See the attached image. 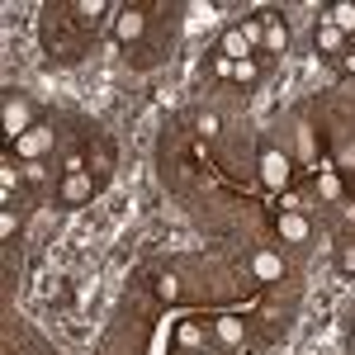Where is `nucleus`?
I'll use <instances>...</instances> for the list:
<instances>
[{
	"label": "nucleus",
	"instance_id": "f257e3e1",
	"mask_svg": "<svg viewBox=\"0 0 355 355\" xmlns=\"http://www.w3.org/2000/svg\"><path fill=\"white\" fill-rule=\"evenodd\" d=\"M261 180H266L270 190H284V185H289V157H284L279 147H261Z\"/></svg>",
	"mask_w": 355,
	"mask_h": 355
},
{
	"label": "nucleus",
	"instance_id": "f03ea898",
	"mask_svg": "<svg viewBox=\"0 0 355 355\" xmlns=\"http://www.w3.org/2000/svg\"><path fill=\"white\" fill-rule=\"evenodd\" d=\"M48 147H53V128H38V123H33V128H28V133L19 137V142H15V157L33 162V157H43Z\"/></svg>",
	"mask_w": 355,
	"mask_h": 355
},
{
	"label": "nucleus",
	"instance_id": "7ed1b4c3",
	"mask_svg": "<svg viewBox=\"0 0 355 355\" xmlns=\"http://www.w3.org/2000/svg\"><path fill=\"white\" fill-rule=\"evenodd\" d=\"M28 119H33L28 100H5V128H10V137H15V142H19V137H24L28 128H33Z\"/></svg>",
	"mask_w": 355,
	"mask_h": 355
},
{
	"label": "nucleus",
	"instance_id": "20e7f679",
	"mask_svg": "<svg viewBox=\"0 0 355 355\" xmlns=\"http://www.w3.org/2000/svg\"><path fill=\"white\" fill-rule=\"evenodd\" d=\"M90 194H95V180H90L85 171H71V175L62 180V199H67V204H85Z\"/></svg>",
	"mask_w": 355,
	"mask_h": 355
},
{
	"label": "nucleus",
	"instance_id": "39448f33",
	"mask_svg": "<svg viewBox=\"0 0 355 355\" xmlns=\"http://www.w3.org/2000/svg\"><path fill=\"white\" fill-rule=\"evenodd\" d=\"M114 33L123 38V43H133L147 33V19H142V10H119V19H114Z\"/></svg>",
	"mask_w": 355,
	"mask_h": 355
},
{
	"label": "nucleus",
	"instance_id": "423d86ee",
	"mask_svg": "<svg viewBox=\"0 0 355 355\" xmlns=\"http://www.w3.org/2000/svg\"><path fill=\"white\" fill-rule=\"evenodd\" d=\"M251 275H256L261 284H275V279L284 275V261H279L275 251H256V261H251Z\"/></svg>",
	"mask_w": 355,
	"mask_h": 355
},
{
	"label": "nucleus",
	"instance_id": "0eeeda50",
	"mask_svg": "<svg viewBox=\"0 0 355 355\" xmlns=\"http://www.w3.org/2000/svg\"><path fill=\"white\" fill-rule=\"evenodd\" d=\"M341 43H346V33L336 24H327V19H318V28H313V48L318 53H341Z\"/></svg>",
	"mask_w": 355,
	"mask_h": 355
},
{
	"label": "nucleus",
	"instance_id": "6e6552de",
	"mask_svg": "<svg viewBox=\"0 0 355 355\" xmlns=\"http://www.w3.org/2000/svg\"><path fill=\"white\" fill-rule=\"evenodd\" d=\"M251 53H256V48L242 38V28H227V33H223V53L218 57H227V62H246Z\"/></svg>",
	"mask_w": 355,
	"mask_h": 355
},
{
	"label": "nucleus",
	"instance_id": "1a4fd4ad",
	"mask_svg": "<svg viewBox=\"0 0 355 355\" xmlns=\"http://www.w3.org/2000/svg\"><path fill=\"white\" fill-rule=\"evenodd\" d=\"M275 227H279L284 242H303V237H308V218H303V214H279Z\"/></svg>",
	"mask_w": 355,
	"mask_h": 355
},
{
	"label": "nucleus",
	"instance_id": "9d476101",
	"mask_svg": "<svg viewBox=\"0 0 355 355\" xmlns=\"http://www.w3.org/2000/svg\"><path fill=\"white\" fill-rule=\"evenodd\" d=\"M322 19H327V24H336L341 33H355V5H351V0H336Z\"/></svg>",
	"mask_w": 355,
	"mask_h": 355
},
{
	"label": "nucleus",
	"instance_id": "9b49d317",
	"mask_svg": "<svg viewBox=\"0 0 355 355\" xmlns=\"http://www.w3.org/2000/svg\"><path fill=\"white\" fill-rule=\"evenodd\" d=\"M261 48H266V53H284V48H289V28L270 19V28H266V43H261Z\"/></svg>",
	"mask_w": 355,
	"mask_h": 355
},
{
	"label": "nucleus",
	"instance_id": "f8f14e48",
	"mask_svg": "<svg viewBox=\"0 0 355 355\" xmlns=\"http://www.w3.org/2000/svg\"><path fill=\"white\" fill-rule=\"evenodd\" d=\"M232 81L256 85V81H261V62H256V57H246V62H237V67H232Z\"/></svg>",
	"mask_w": 355,
	"mask_h": 355
},
{
	"label": "nucleus",
	"instance_id": "ddd939ff",
	"mask_svg": "<svg viewBox=\"0 0 355 355\" xmlns=\"http://www.w3.org/2000/svg\"><path fill=\"white\" fill-rule=\"evenodd\" d=\"M175 341H180L185 351H194V346L204 341V327H199V322H180V327H175Z\"/></svg>",
	"mask_w": 355,
	"mask_h": 355
},
{
	"label": "nucleus",
	"instance_id": "4468645a",
	"mask_svg": "<svg viewBox=\"0 0 355 355\" xmlns=\"http://www.w3.org/2000/svg\"><path fill=\"white\" fill-rule=\"evenodd\" d=\"M218 336L227 346H237L242 341V318H218Z\"/></svg>",
	"mask_w": 355,
	"mask_h": 355
},
{
	"label": "nucleus",
	"instance_id": "2eb2a0df",
	"mask_svg": "<svg viewBox=\"0 0 355 355\" xmlns=\"http://www.w3.org/2000/svg\"><path fill=\"white\" fill-rule=\"evenodd\" d=\"M318 194H322V199H341V180L331 175L327 166H322V175H318Z\"/></svg>",
	"mask_w": 355,
	"mask_h": 355
},
{
	"label": "nucleus",
	"instance_id": "dca6fc26",
	"mask_svg": "<svg viewBox=\"0 0 355 355\" xmlns=\"http://www.w3.org/2000/svg\"><path fill=\"white\" fill-rule=\"evenodd\" d=\"M157 294H162L166 303H171L175 294H180V284H175V275H162V279H157Z\"/></svg>",
	"mask_w": 355,
	"mask_h": 355
},
{
	"label": "nucleus",
	"instance_id": "f3484780",
	"mask_svg": "<svg viewBox=\"0 0 355 355\" xmlns=\"http://www.w3.org/2000/svg\"><path fill=\"white\" fill-rule=\"evenodd\" d=\"M336 266H341L346 275H355V242H346V246H341V256H336Z\"/></svg>",
	"mask_w": 355,
	"mask_h": 355
},
{
	"label": "nucleus",
	"instance_id": "a211bd4d",
	"mask_svg": "<svg viewBox=\"0 0 355 355\" xmlns=\"http://www.w3.org/2000/svg\"><path fill=\"white\" fill-rule=\"evenodd\" d=\"M15 227H19L15 209H5V214H0V237H15Z\"/></svg>",
	"mask_w": 355,
	"mask_h": 355
},
{
	"label": "nucleus",
	"instance_id": "6ab92c4d",
	"mask_svg": "<svg viewBox=\"0 0 355 355\" xmlns=\"http://www.w3.org/2000/svg\"><path fill=\"white\" fill-rule=\"evenodd\" d=\"M43 294H48V299H67V284H57V279H53V284H43Z\"/></svg>",
	"mask_w": 355,
	"mask_h": 355
},
{
	"label": "nucleus",
	"instance_id": "aec40b11",
	"mask_svg": "<svg viewBox=\"0 0 355 355\" xmlns=\"http://www.w3.org/2000/svg\"><path fill=\"white\" fill-rule=\"evenodd\" d=\"M341 67H346V71H355V53H346V57H341Z\"/></svg>",
	"mask_w": 355,
	"mask_h": 355
},
{
	"label": "nucleus",
	"instance_id": "412c9836",
	"mask_svg": "<svg viewBox=\"0 0 355 355\" xmlns=\"http://www.w3.org/2000/svg\"><path fill=\"white\" fill-rule=\"evenodd\" d=\"M180 355H204V351H180Z\"/></svg>",
	"mask_w": 355,
	"mask_h": 355
}]
</instances>
